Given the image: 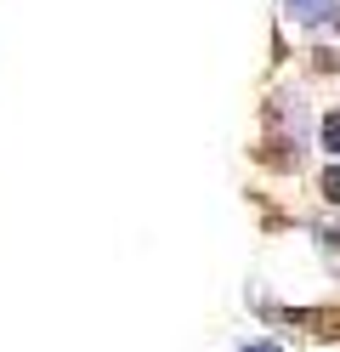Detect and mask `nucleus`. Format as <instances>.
Returning <instances> with one entry per match:
<instances>
[{"label":"nucleus","mask_w":340,"mask_h":352,"mask_svg":"<svg viewBox=\"0 0 340 352\" xmlns=\"http://www.w3.org/2000/svg\"><path fill=\"white\" fill-rule=\"evenodd\" d=\"M324 148H329V153H340V108L324 120Z\"/></svg>","instance_id":"nucleus-2"},{"label":"nucleus","mask_w":340,"mask_h":352,"mask_svg":"<svg viewBox=\"0 0 340 352\" xmlns=\"http://www.w3.org/2000/svg\"><path fill=\"white\" fill-rule=\"evenodd\" d=\"M335 23H340V6H335Z\"/></svg>","instance_id":"nucleus-6"},{"label":"nucleus","mask_w":340,"mask_h":352,"mask_svg":"<svg viewBox=\"0 0 340 352\" xmlns=\"http://www.w3.org/2000/svg\"><path fill=\"white\" fill-rule=\"evenodd\" d=\"M306 324H312V329H324V336H340V313H312Z\"/></svg>","instance_id":"nucleus-3"},{"label":"nucleus","mask_w":340,"mask_h":352,"mask_svg":"<svg viewBox=\"0 0 340 352\" xmlns=\"http://www.w3.org/2000/svg\"><path fill=\"white\" fill-rule=\"evenodd\" d=\"M289 12L301 23H317V17H335V0H289Z\"/></svg>","instance_id":"nucleus-1"},{"label":"nucleus","mask_w":340,"mask_h":352,"mask_svg":"<svg viewBox=\"0 0 340 352\" xmlns=\"http://www.w3.org/2000/svg\"><path fill=\"white\" fill-rule=\"evenodd\" d=\"M324 199H329V205H340V165H329V170H324Z\"/></svg>","instance_id":"nucleus-4"},{"label":"nucleus","mask_w":340,"mask_h":352,"mask_svg":"<svg viewBox=\"0 0 340 352\" xmlns=\"http://www.w3.org/2000/svg\"><path fill=\"white\" fill-rule=\"evenodd\" d=\"M249 352H278V346H249Z\"/></svg>","instance_id":"nucleus-5"}]
</instances>
